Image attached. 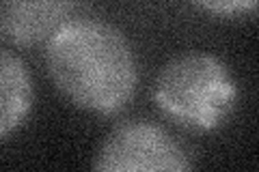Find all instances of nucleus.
<instances>
[{
  "label": "nucleus",
  "mask_w": 259,
  "mask_h": 172,
  "mask_svg": "<svg viewBox=\"0 0 259 172\" xmlns=\"http://www.w3.org/2000/svg\"><path fill=\"white\" fill-rule=\"evenodd\" d=\"M32 105V82L22 59L0 50V140L15 132Z\"/></svg>",
  "instance_id": "39448f33"
},
{
  "label": "nucleus",
  "mask_w": 259,
  "mask_h": 172,
  "mask_svg": "<svg viewBox=\"0 0 259 172\" xmlns=\"http://www.w3.org/2000/svg\"><path fill=\"white\" fill-rule=\"evenodd\" d=\"M69 11V3H0V39L13 45L39 43L67 22Z\"/></svg>",
  "instance_id": "20e7f679"
},
{
  "label": "nucleus",
  "mask_w": 259,
  "mask_h": 172,
  "mask_svg": "<svg viewBox=\"0 0 259 172\" xmlns=\"http://www.w3.org/2000/svg\"><path fill=\"white\" fill-rule=\"evenodd\" d=\"M46 67L56 88L78 108L110 114L136 86V63L125 35L102 20H67L46 45Z\"/></svg>",
  "instance_id": "f257e3e1"
},
{
  "label": "nucleus",
  "mask_w": 259,
  "mask_h": 172,
  "mask_svg": "<svg viewBox=\"0 0 259 172\" xmlns=\"http://www.w3.org/2000/svg\"><path fill=\"white\" fill-rule=\"evenodd\" d=\"M93 172H192L184 146L164 127L125 121L104 138Z\"/></svg>",
  "instance_id": "7ed1b4c3"
},
{
  "label": "nucleus",
  "mask_w": 259,
  "mask_h": 172,
  "mask_svg": "<svg viewBox=\"0 0 259 172\" xmlns=\"http://www.w3.org/2000/svg\"><path fill=\"white\" fill-rule=\"evenodd\" d=\"M203 7L209 11H242L255 9V3H205Z\"/></svg>",
  "instance_id": "423d86ee"
},
{
  "label": "nucleus",
  "mask_w": 259,
  "mask_h": 172,
  "mask_svg": "<svg viewBox=\"0 0 259 172\" xmlns=\"http://www.w3.org/2000/svg\"><path fill=\"white\" fill-rule=\"evenodd\" d=\"M236 82L214 54L188 52L162 67L153 97L171 119L197 129H214L236 103Z\"/></svg>",
  "instance_id": "f03ea898"
}]
</instances>
